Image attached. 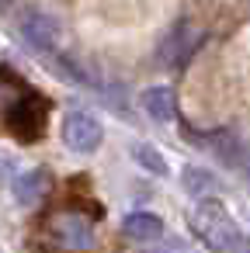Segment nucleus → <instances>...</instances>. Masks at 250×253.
<instances>
[{
    "instance_id": "obj_1",
    "label": "nucleus",
    "mask_w": 250,
    "mask_h": 253,
    "mask_svg": "<svg viewBox=\"0 0 250 253\" xmlns=\"http://www.w3.org/2000/svg\"><path fill=\"white\" fill-rule=\"evenodd\" d=\"M191 229L195 236L212 250V253H229L236 243H240V225L236 218L229 215V208L219 201V198H201L191 211Z\"/></svg>"
},
{
    "instance_id": "obj_2",
    "label": "nucleus",
    "mask_w": 250,
    "mask_h": 253,
    "mask_svg": "<svg viewBox=\"0 0 250 253\" xmlns=\"http://www.w3.org/2000/svg\"><path fill=\"white\" fill-rule=\"evenodd\" d=\"M49 236L66 246V250H91L98 243V229L87 215L80 211H59L52 222H49Z\"/></svg>"
},
{
    "instance_id": "obj_3",
    "label": "nucleus",
    "mask_w": 250,
    "mask_h": 253,
    "mask_svg": "<svg viewBox=\"0 0 250 253\" xmlns=\"http://www.w3.org/2000/svg\"><path fill=\"white\" fill-rule=\"evenodd\" d=\"M63 142L73 153H94L104 142V125L91 111H70L63 122Z\"/></svg>"
},
{
    "instance_id": "obj_4",
    "label": "nucleus",
    "mask_w": 250,
    "mask_h": 253,
    "mask_svg": "<svg viewBox=\"0 0 250 253\" xmlns=\"http://www.w3.org/2000/svg\"><path fill=\"white\" fill-rule=\"evenodd\" d=\"M18 28H21V39L39 52H52L56 42H59V21L46 11H28Z\"/></svg>"
},
{
    "instance_id": "obj_5",
    "label": "nucleus",
    "mask_w": 250,
    "mask_h": 253,
    "mask_svg": "<svg viewBox=\"0 0 250 253\" xmlns=\"http://www.w3.org/2000/svg\"><path fill=\"white\" fill-rule=\"evenodd\" d=\"M52 187V173L46 167H32L14 177V201L18 205H39Z\"/></svg>"
},
{
    "instance_id": "obj_6",
    "label": "nucleus",
    "mask_w": 250,
    "mask_h": 253,
    "mask_svg": "<svg viewBox=\"0 0 250 253\" xmlns=\"http://www.w3.org/2000/svg\"><path fill=\"white\" fill-rule=\"evenodd\" d=\"M122 232L129 236V239H136V243H156V239H163V218L160 215H150V211H132L125 222H122Z\"/></svg>"
},
{
    "instance_id": "obj_7",
    "label": "nucleus",
    "mask_w": 250,
    "mask_h": 253,
    "mask_svg": "<svg viewBox=\"0 0 250 253\" xmlns=\"http://www.w3.org/2000/svg\"><path fill=\"white\" fill-rule=\"evenodd\" d=\"M139 101H143L146 115H150L153 122H160V125L174 122V115H177V108H174V90H170V87H146V90L139 94Z\"/></svg>"
},
{
    "instance_id": "obj_8",
    "label": "nucleus",
    "mask_w": 250,
    "mask_h": 253,
    "mask_svg": "<svg viewBox=\"0 0 250 253\" xmlns=\"http://www.w3.org/2000/svg\"><path fill=\"white\" fill-rule=\"evenodd\" d=\"M195 42H198V35L191 32V25H188V21L174 25V32H170V35H167V42H163V59H167V63H181V59L195 49Z\"/></svg>"
},
{
    "instance_id": "obj_9",
    "label": "nucleus",
    "mask_w": 250,
    "mask_h": 253,
    "mask_svg": "<svg viewBox=\"0 0 250 253\" xmlns=\"http://www.w3.org/2000/svg\"><path fill=\"white\" fill-rule=\"evenodd\" d=\"M132 160H136L139 167H146L153 177H167V173H170V167H167V156H163L156 146H150V142H139V146L132 149Z\"/></svg>"
},
{
    "instance_id": "obj_10",
    "label": "nucleus",
    "mask_w": 250,
    "mask_h": 253,
    "mask_svg": "<svg viewBox=\"0 0 250 253\" xmlns=\"http://www.w3.org/2000/svg\"><path fill=\"white\" fill-rule=\"evenodd\" d=\"M181 184H184V191L188 194H205V191H212L215 187V177L208 173V170H201V167H184V177H181Z\"/></svg>"
},
{
    "instance_id": "obj_11",
    "label": "nucleus",
    "mask_w": 250,
    "mask_h": 253,
    "mask_svg": "<svg viewBox=\"0 0 250 253\" xmlns=\"http://www.w3.org/2000/svg\"><path fill=\"white\" fill-rule=\"evenodd\" d=\"M160 253H198L191 243H184V239H167V246L160 250Z\"/></svg>"
},
{
    "instance_id": "obj_12",
    "label": "nucleus",
    "mask_w": 250,
    "mask_h": 253,
    "mask_svg": "<svg viewBox=\"0 0 250 253\" xmlns=\"http://www.w3.org/2000/svg\"><path fill=\"white\" fill-rule=\"evenodd\" d=\"M229 253H250V236H240V243H236Z\"/></svg>"
},
{
    "instance_id": "obj_13",
    "label": "nucleus",
    "mask_w": 250,
    "mask_h": 253,
    "mask_svg": "<svg viewBox=\"0 0 250 253\" xmlns=\"http://www.w3.org/2000/svg\"><path fill=\"white\" fill-rule=\"evenodd\" d=\"M247 180H250V153H247Z\"/></svg>"
}]
</instances>
